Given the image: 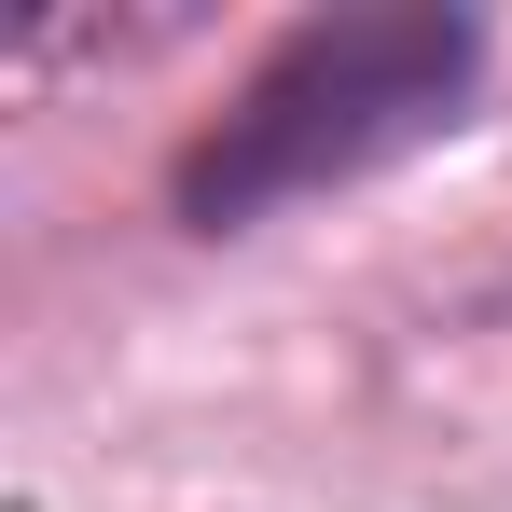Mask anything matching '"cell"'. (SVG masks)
I'll list each match as a JSON object with an SVG mask.
<instances>
[{
	"label": "cell",
	"mask_w": 512,
	"mask_h": 512,
	"mask_svg": "<svg viewBox=\"0 0 512 512\" xmlns=\"http://www.w3.org/2000/svg\"><path fill=\"white\" fill-rule=\"evenodd\" d=\"M485 70V28L443 14V0H360V14H305L250 84L222 97L167 167V208L194 236H236L291 194H333V180L388 167L457 125V97Z\"/></svg>",
	"instance_id": "6da1fadb"
}]
</instances>
